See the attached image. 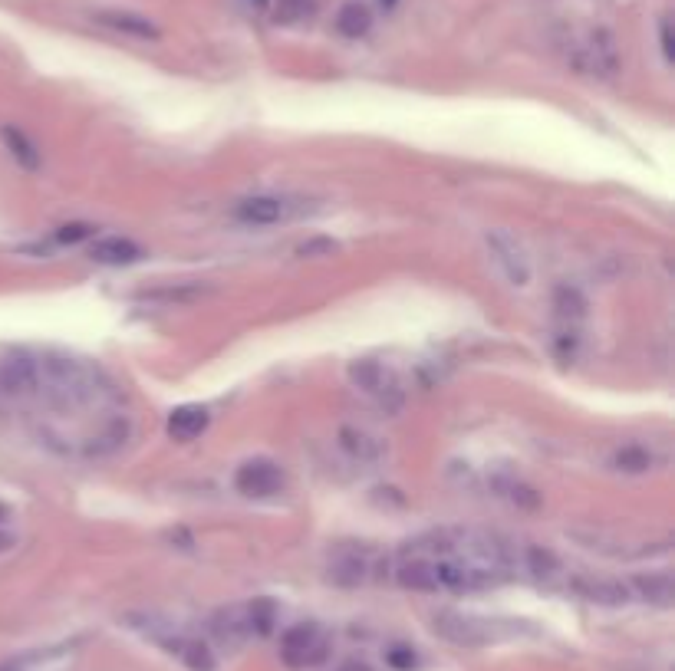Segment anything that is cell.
<instances>
[{
  "instance_id": "cell-1",
  "label": "cell",
  "mask_w": 675,
  "mask_h": 671,
  "mask_svg": "<svg viewBox=\"0 0 675 671\" xmlns=\"http://www.w3.org/2000/svg\"><path fill=\"white\" fill-rule=\"evenodd\" d=\"M37 362H40L37 402L53 408V412L99 408L116 395L109 375L86 359L66 356V352H37Z\"/></svg>"
},
{
  "instance_id": "cell-2",
  "label": "cell",
  "mask_w": 675,
  "mask_h": 671,
  "mask_svg": "<svg viewBox=\"0 0 675 671\" xmlns=\"http://www.w3.org/2000/svg\"><path fill=\"white\" fill-rule=\"evenodd\" d=\"M564 56L573 70L593 79H613L623 70L620 43H616V37L606 27H587L580 33H570Z\"/></svg>"
},
{
  "instance_id": "cell-3",
  "label": "cell",
  "mask_w": 675,
  "mask_h": 671,
  "mask_svg": "<svg viewBox=\"0 0 675 671\" xmlns=\"http://www.w3.org/2000/svg\"><path fill=\"white\" fill-rule=\"evenodd\" d=\"M432 629L442 635L445 642H452L458 648H485L491 642L511 639L517 629L511 622H491L481 616H465V612H435Z\"/></svg>"
},
{
  "instance_id": "cell-4",
  "label": "cell",
  "mask_w": 675,
  "mask_h": 671,
  "mask_svg": "<svg viewBox=\"0 0 675 671\" xmlns=\"http://www.w3.org/2000/svg\"><path fill=\"white\" fill-rule=\"evenodd\" d=\"M40 362L33 349H10L0 356V398L14 402H37Z\"/></svg>"
},
{
  "instance_id": "cell-5",
  "label": "cell",
  "mask_w": 675,
  "mask_h": 671,
  "mask_svg": "<svg viewBox=\"0 0 675 671\" xmlns=\"http://www.w3.org/2000/svg\"><path fill=\"white\" fill-rule=\"evenodd\" d=\"M280 658H284V665L294 671L317 668L330 658V639H326V632L320 625L300 622L294 629H287L284 639H280Z\"/></svg>"
},
{
  "instance_id": "cell-6",
  "label": "cell",
  "mask_w": 675,
  "mask_h": 671,
  "mask_svg": "<svg viewBox=\"0 0 675 671\" xmlns=\"http://www.w3.org/2000/svg\"><path fill=\"white\" fill-rule=\"evenodd\" d=\"M307 211V204L300 198H290V195H251V198H241L234 204V221H241L247 227H274V224H287L300 218V214Z\"/></svg>"
},
{
  "instance_id": "cell-7",
  "label": "cell",
  "mask_w": 675,
  "mask_h": 671,
  "mask_svg": "<svg viewBox=\"0 0 675 671\" xmlns=\"http://www.w3.org/2000/svg\"><path fill=\"white\" fill-rule=\"evenodd\" d=\"M350 382L356 385L359 392L376 398V402L396 408L402 402V389L396 382V375H392L382 362L376 359H363V362H353L350 366Z\"/></svg>"
},
{
  "instance_id": "cell-8",
  "label": "cell",
  "mask_w": 675,
  "mask_h": 671,
  "mask_svg": "<svg viewBox=\"0 0 675 671\" xmlns=\"http://www.w3.org/2000/svg\"><path fill=\"white\" fill-rule=\"evenodd\" d=\"M485 244L491 250L494 264H498V270L504 274V280H508L511 287H527V280H531V260H527L524 247L504 231H491L485 237Z\"/></svg>"
},
{
  "instance_id": "cell-9",
  "label": "cell",
  "mask_w": 675,
  "mask_h": 671,
  "mask_svg": "<svg viewBox=\"0 0 675 671\" xmlns=\"http://www.w3.org/2000/svg\"><path fill=\"white\" fill-rule=\"evenodd\" d=\"M234 487L244 497H274L284 491V471L280 464L267 461V458H254L244 461L238 471H234Z\"/></svg>"
},
{
  "instance_id": "cell-10",
  "label": "cell",
  "mask_w": 675,
  "mask_h": 671,
  "mask_svg": "<svg viewBox=\"0 0 675 671\" xmlns=\"http://www.w3.org/2000/svg\"><path fill=\"white\" fill-rule=\"evenodd\" d=\"M373 573H376V556L359 547L340 550L330 560V566H326V576H330L336 586H363L373 579Z\"/></svg>"
},
{
  "instance_id": "cell-11",
  "label": "cell",
  "mask_w": 675,
  "mask_h": 671,
  "mask_svg": "<svg viewBox=\"0 0 675 671\" xmlns=\"http://www.w3.org/2000/svg\"><path fill=\"white\" fill-rule=\"evenodd\" d=\"M129 435H132V422L126 415H106L103 425L83 438V454L86 458H109V454L126 448Z\"/></svg>"
},
{
  "instance_id": "cell-12",
  "label": "cell",
  "mask_w": 675,
  "mask_h": 671,
  "mask_svg": "<svg viewBox=\"0 0 675 671\" xmlns=\"http://www.w3.org/2000/svg\"><path fill=\"white\" fill-rule=\"evenodd\" d=\"M573 596L596 602V606H626L633 593H629V583H620V579H593V576H567L564 583Z\"/></svg>"
},
{
  "instance_id": "cell-13",
  "label": "cell",
  "mask_w": 675,
  "mask_h": 671,
  "mask_svg": "<svg viewBox=\"0 0 675 671\" xmlns=\"http://www.w3.org/2000/svg\"><path fill=\"white\" fill-rule=\"evenodd\" d=\"M211 632H215L224 645H241V642H247V639H254V635H257L254 606H251V602H247V606L221 609L218 616L211 619Z\"/></svg>"
},
{
  "instance_id": "cell-14",
  "label": "cell",
  "mask_w": 675,
  "mask_h": 671,
  "mask_svg": "<svg viewBox=\"0 0 675 671\" xmlns=\"http://www.w3.org/2000/svg\"><path fill=\"white\" fill-rule=\"evenodd\" d=\"M73 658V645H47L20 652L7 662H0V671H63Z\"/></svg>"
},
{
  "instance_id": "cell-15",
  "label": "cell",
  "mask_w": 675,
  "mask_h": 671,
  "mask_svg": "<svg viewBox=\"0 0 675 671\" xmlns=\"http://www.w3.org/2000/svg\"><path fill=\"white\" fill-rule=\"evenodd\" d=\"M96 24H103L116 33H126V37H135V40H159V27H155L149 17L129 14V10H103V14H96Z\"/></svg>"
},
{
  "instance_id": "cell-16",
  "label": "cell",
  "mask_w": 675,
  "mask_h": 671,
  "mask_svg": "<svg viewBox=\"0 0 675 671\" xmlns=\"http://www.w3.org/2000/svg\"><path fill=\"white\" fill-rule=\"evenodd\" d=\"M89 254H93V260H99V264H109V267H129L145 257L142 247L129 241V237H103V241L93 244Z\"/></svg>"
},
{
  "instance_id": "cell-17",
  "label": "cell",
  "mask_w": 675,
  "mask_h": 671,
  "mask_svg": "<svg viewBox=\"0 0 675 671\" xmlns=\"http://www.w3.org/2000/svg\"><path fill=\"white\" fill-rule=\"evenodd\" d=\"M208 422H211V415L201 405H182L168 415V435L175 441H195L205 435Z\"/></svg>"
},
{
  "instance_id": "cell-18",
  "label": "cell",
  "mask_w": 675,
  "mask_h": 671,
  "mask_svg": "<svg viewBox=\"0 0 675 671\" xmlns=\"http://www.w3.org/2000/svg\"><path fill=\"white\" fill-rule=\"evenodd\" d=\"M340 448L350 454V461H359V464H376V461H382V454H386V445L363 428H343Z\"/></svg>"
},
{
  "instance_id": "cell-19",
  "label": "cell",
  "mask_w": 675,
  "mask_h": 671,
  "mask_svg": "<svg viewBox=\"0 0 675 671\" xmlns=\"http://www.w3.org/2000/svg\"><path fill=\"white\" fill-rule=\"evenodd\" d=\"M629 593H633L636 599L649 602V606L669 609L672 606V576L662 573V570L659 573H643L629 583Z\"/></svg>"
},
{
  "instance_id": "cell-20",
  "label": "cell",
  "mask_w": 675,
  "mask_h": 671,
  "mask_svg": "<svg viewBox=\"0 0 675 671\" xmlns=\"http://www.w3.org/2000/svg\"><path fill=\"white\" fill-rule=\"evenodd\" d=\"M491 494L501 497V500H508L511 507H521V510H534L540 504V494L534 491V487L524 484V481H517V477H511V474L491 477Z\"/></svg>"
},
{
  "instance_id": "cell-21",
  "label": "cell",
  "mask_w": 675,
  "mask_h": 671,
  "mask_svg": "<svg viewBox=\"0 0 675 671\" xmlns=\"http://www.w3.org/2000/svg\"><path fill=\"white\" fill-rule=\"evenodd\" d=\"M554 310H557V320L564 323V333H577V323L587 316V300H583L580 290L573 287H560L554 293Z\"/></svg>"
},
{
  "instance_id": "cell-22",
  "label": "cell",
  "mask_w": 675,
  "mask_h": 671,
  "mask_svg": "<svg viewBox=\"0 0 675 671\" xmlns=\"http://www.w3.org/2000/svg\"><path fill=\"white\" fill-rule=\"evenodd\" d=\"M369 27H373V14H369V7L359 4V0H350V4H343L340 14H336V30H340L343 37H350V40L366 37Z\"/></svg>"
},
{
  "instance_id": "cell-23",
  "label": "cell",
  "mask_w": 675,
  "mask_h": 671,
  "mask_svg": "<svg viewBox=\"0 0 675 671\" xmlns=\"http://www.w3.org/2000/svg\"><path fill=\"white\" fill-rule=\"evenodd\" d=\"M172 655L182 658V665L188 671H215L218 668L215 655H211V648L201 642V639H191V635H185V639L178 642V648H175Z\"/></svg>"
},
{
  "instance_id": "cell-24",
  "label": "cell",
  "mask_w": 675,
  "mask_h": 671,
  "mask_svg": "<svg viewBox=\"0 0 675 671\" xmlns=\"http://www.w3.org/2000/svg\"><path fill=\"white\" fill-rule=\"evenodd\" d=\"M4 142H7L10 155H14L24 168H40V149H37V145H33L20 129H14V125H7V129H4Z\"/></svg>"
},
{
  "instance_id": "cell-25",
  "label": "cell",
  "mask_w": 675,
  "mask_h": 671,
  "mask_svg": "<svg viewBox=\"0 0 675 671\" xmlns=\"http://www.w3.org/2000/svg\"><path fill=\"white\" fill-rule=\"evenodd\" d=\"M613 468L626 474H643L652 468V451H646L643 445H626L613 454Z\"/></svg>"
},
{
  "instance_id": "cell-26",
  "label": "cell",
  "mask_w": 675,
  "mask_h": 671,
  "mask_svg": "<svg viewBox=\"0 0 675 671\" xmlns=\"http://www.w3.org/2000/svg\"><path fill=\"white\" fill-rule=\"evenodd\" d=\"M313 14V0H274L277 24H300Z\"/></svg>"
},
{
  "instance_id": "cell-27",
  "label": "cell",
  "mask_w": 675,
  "mask_h": 671,
  "mask_svg": "<svg viewBox=\"0 0 675 671\" xmlns=\"http://www.w3.org/2000/svg\"><path fill=\"white\" fill-rule=\"evenodd\" d=\"M386 662L392 668H399V671H409V668H415V652H412V648H405V645H396V648H389V652H386Z\"/></svg>"
},
{
  "instance_id": "cell-28",
  "label": "cell",
  "mask_w": 675,
  "mask_h": 671,
  "mask_svg": "<svg viewBox=\"0 0 675 671\" xmlns=\"http://www.w3.org/2000/svg\"><path fill=\"white\" fill-rule=\"evenodd\" d=\"M86 237H93V227H89V224H66V227H60V234H56V241H63V244H76V241H86Z\"/></svg>"
},
{
  "instance_id": "cell-29",
  "label": "cell",
  "mask_w": 675,
  "mask_h": 671,
  "mask_svg": "<svg viewBox=\"0 0 675 671\" xmlns=\"http://www.w3.org/2000/svg\"><path fill=\"white\" fill-rule=\"evenodd\" d=\"M659 47H662V56L672 63V20L669 17L659 20Z\"/></svg>"
},
{
  "instance_id": "cell-30",
  "label": "cell",
  "mask_w": 675,
  "mask_h": 671,
  "mask_svg": "<svg viewBox=\"0 0 675 671\" xmlns=\"http://www.w3.org/2000/svg\"><path fill=\"white\" fill-rule=\"evenodd\" d=\"M244 10H251V14H264L267 10V0H241Z\"/></svg>"
},
{
  "instance_id": "cell-31",
  "label": "cell",
  "mask_w": 675,
  "mask_h": 671,
  "mask_svg": "<svg viewBox=\"0 0 675 671\" xmlns=\"http://www.w3.org/2000/svg\"><path fill=\"white\" fill-rule=\"evenodd\" d=\"M343 671H369V668H366V662H346Z\"/></svg>"
},
{
  "instance_id": "cell-32",
  "label": "cell",
  "mask_w": 675,
  "mask_h": 671,
  "mask_svg": "<svg viewBox=\"0 0 675 671\" xmlns=\"http://www.w3.org/2000/svg\"><path fill=\"white\" fill-rule=\"evenodd\" d=\"M10 543H14V537H0V550H10Z\"/></svg>"
},
{
  "instance_id": "cell-33",
  "label": "cell",
  "mask_w": 675,
  "mask_h": 671,
  "mask_svg": "<svg viewBox=\"0 0 675 671\" xmlns=\"http://www.w3.org/2000/svg\"><path fill=\"white\" fill-rule=\"evenodd\" d=\"M10 517V510H7V504H0V523H4Z\"/></svg>"
},
{
  "instance_id": "cell-34",
  "label": "cell",
  "mask_w": 675,
  "mask_h": 671,
  "mask_svg": "<svg viewBox=\"0 0 675 671\" xmlns=\"http://www.w3.org/2000/svg\"><path fill=\"white\" fill-rule=\"evenodd\" d=\"M382 4H386V7H392V4H396V0H382Z\"/></svg>"
}]
</instances>
